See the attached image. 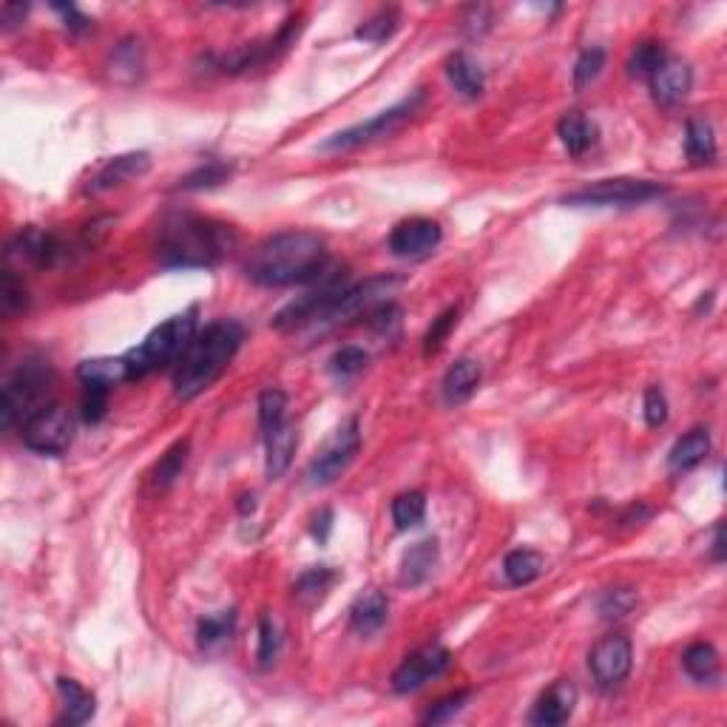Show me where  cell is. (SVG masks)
Wrapping results in <instances>:
<instances>
[{
	"mask_svg": "<svg viewBox=\"0 0 727 727\" xmlns=\"http://www.w3.org/2000/svg\"><path fill=\"white\" fill-rule=\"evenodd\" d=\"M327 270V248L319 233L287 231L270 236L253 250L248 262L250 282L262 287H290L316 282Z\"/></svg>",
	"mask_w": 727,
	"mask_h": 727,
	"instance_id": "cell-1",
	"label": "cell"
},
{
	"mask_svg": "<svg viewBox=\"0 0 727 727\" xmlns=\"http://www.w3.org/2000/svg\"><path fill=\"white\" fill-rule=\"evenodd\" d=\"M233 245L236 233L231 225L194 213H174L162 222L157 253L168 267H213L231 253Z\"/></svg>",
	"mask_w": 727,
	"mask_h": 727,
	"instance_id": "cell-2",
	"label": "cell"
},
{
	"mask_svg": "<svg viewBox=\"0 0 727 727\" xmlns=\"http://www.w3.org/2000/svg\"><path fill=\"white\" fill-rule=\"evenodd\" d=\"M242 341H245V330L236 321H213L202 333H196L188 350L177 361L174 390L179 398L191 401L199 392L208 390L225 373Z\"/></svg>",
	"mask_w": 727,
	"mask_h": 727,
	"instance_id": "cell-3",
	"label": "cell"
},
{
	"mask_svg": "<svg viewBox=\"0 0 727 727\" xmlns=\"http://www.w3.org/2000/svg\"><path fill=\"white\" fill-rule=\"evenodd\" d=\"M196 336V307L185 310L182 316H174L160 324L151 336L142 341L137 350L125 353V361L131 367V378L154 373L165 364H174L188 350V344Z\"/></svg>",
	"mask_w": 727,
	"mask_h": 727,
	"instance_id": "cell-4",
	"label": "cell"
},
{
	"mask_svg": "<svg viewBox=\"0 0 727 727\" xmlns=\"http://www.w3.org/2000/svg\"><path fill=\"white\" fill-rule=\"evenodd\" d=\"M52 370L43 361H26L18 373L12 375L0 392V424L15 426L18 421H29L52 390Z\"/></svg>",
	"mask_w": 727,
	"mask_h": 727,
	"instance_id": "cell-5",
	"label": "cell"
},
{
	"mask_svg": "<svg viewBox=\"0 0 727 727\" xmlns=\"http://www.w3.org/2000/svg\"><path fill=\"white\" fill-rule=\"evenodd\" d=\"M665 194V185L651 179H603L568 194L563 202L571 208H628Z\"/></svg>",
	"mask_w": 727,
	"mask_h": 727,
	"instance_id": "cell-6",
	"label": "cell"
},
{
	"mask_svg": "<svg viewBox=\"0 0 727 727\" xmlns=\"http://www.w3.org/2000/svg\"><path fill=\"white\" fill-rule=\"evenodd\" d=\"M421 103H424V91H415L409 100L398 103V106L387 108V111H381V114H375L373 120H367V123L353 125V128H347V131H338V134H333V137L324 142L321 148H324V151H350V148L367 145V142L384 140V137L395 134L401 125L407 123L409 117L415 114V108L421 106Z\"/></svg>",
	"mask_w": 727,
	"mask_h": 727,
	"instance_id": "cell-7",
	"label": "cell"
},
{
	"mask_svg": "<svg viewBox=\"0 0 727 727\" xmlns=\"http://www.w3.org/2000/svg\"><path fill=\"white\" fill-rule=\"evenodd\" d=\"M74 441V421L69 409L49 404L23 421V444L40 455H63Z\"/></svg>",
	"mask_w": 727,
	"mask_h": 727,
	"instance_id": "cell-8",
	"label": "cell"
},
{
	"mask_svg": "<svg viewBox=\"0 0 727 727\" xmlns=\"http://www.w3.org/2000/svg\"><path fill=\"white\" fill-rule=\"evenodd\" d=\"M361 449V424L358 418H350L338 426L333 432V438L321 446V452L316 455V461L310 463V472L307 478L313 486H327L336 478H341V472L353 463V458Z\"/></svg>",
	"mask_w": 727,
	"mask_h": 727,
	"instance_id": "cell-9",
	"label": "cell"
},
{
	"mask_svg": "<svg viewBox=\"0 0 727 727\" xmlns=\"http://www.w3.org/2000/svg\"><path fill=\"white\" fill-rule=\"evenodd\" d=\"M591 674L597 676L600 685H620L625 676L631 674L634 665V648L625 634H608L594 648H591Z\"/></svg>",
	"mask_w": 727,
	"mask_h": 727,
	"instance_id": "cell-10",
	"label": "cell"
},
{
	"mask_svg": "<svg viewBox=\"0 0 727 727\" xmlns=\"http://www.w3.org/2000/svg\"><path fill=\"white\" fill-rule=\"evenodd\" d=\"M446 665H449V651L441 645H426L401 662V668L392 674V688H395V693L418 691L429 679L444 674Z\"/></svg>",
	"mask_w": 727,
	"mask_h": 727,
	"instance_id": "cell-11",
	"label": "cell"
},
{
	"mask_svg": "<svg viewBox=\"0 0 727 727\" xmlns=\"http://www.w3.org/2000/svg\"><path fill=\"white\" fill-rule=\"evenodd\" d=\"M438 242H441V225L432 219H421V216L395 225V231L390 233V250L404 259L424 256L429 250L438 248Z\"/></svg>",
	"mask_w": 727,
	"mask_h": 727,
	"instance_id": "cell-12",
	"label": "cell"
},
{
	"mask_svg": "<svg viewBox=\"0 0 727 727\" xmlns=\"http://www.w3.org/2000/svg\"><path fill=\"white\" fill-rule=\"evenodd\" d=\"M577 705V688L571 679H560L554 682L549 691L537 699V705L532 710V725L540 727H557L568 722V716L574 713Z\"/></svg>",
	"mask_w": 727,
	"mask_h": 727,
	"instance_id": "cell-13",
	"label": "cell"
},
{
	"mask_svg": "<svg viewBox=\"0 0 727 727\" xmlns=\"http://www.w3.org/2000/svg\"><path fill=\"white\" fill-rule=\"evenodd\" d=\"M693 86V71L682 60H665L651 77V91L659 106H676L688 97Z\"/></svg>",
	"mask_w": 727,
	"mask_h": 727,
	"instance_id": "cell-14",
	"label": "cell"
},
{
	"mask_svg": "<svg viewBox=\"0 0 727 727\" xmlns=\"http://www.w3.org/2000/svg\"><path fill=\"white\" fill-rule=\"evenodd\" d=\"M60 253V245L54 239L52 233L37 231V228H29L23 231L15 239V245H9V259H20V262H29V265H52Z\"/></svg>",
	"mask_w": 727,
	"mask_h": 727,
	"instance_id": "cell-15",
	"label": "cell"
},
{
	"mask_svg": "<svg viewBox=\"0 0 727 727\" xmlns=\"http://www.w3.org/2000/svg\"><path fill=\"white\" fill-rule=\"evenodd\" d=\"M148 154H123V157H114V160L108 162L106 168H100V174L91 179V191L94 194H100V191H108V188H117V185H123V182H131V179L142 177L145 171H148Z\"/></svg>",
	"mask_w": 727,
	"mask_h": 727,
	"instance_id": "cell-16",
	"label": "cell"
},
{
	"mask_svg": "<svg viewBox=\"0 0 727 727\" xmlns=\"http://www.w3.org/2000/svg\"><path fill=\"white\" fill-rule=\"evenodd\" d=\"M267 444V478L279 480L287 472V466L293 461V452L299 444V435H296V426L284 421L279 429H273L270 435H265Z\"/></svg>",
	"mask_w": 727,
	"mask_h": 727,
	"instance_id": "cell-17",
	"label": "cell"
},
{
	"mask_svg": "<svg viewBox=\"0 0 727 727\" xmlns=\"http://www.w3.org/2000/svg\"><path fill=\"white\" fill-rule=\"evenodd\" d=\"M387 611H390V603H387V597L378 591V588H370V591H364L358 600L353 603L350 608V622H353V628L358 634H375L384 622H387Z\"/></svg>",
	"mask_w": 727,
	"mask_h": 727,
	"instance_id": "cell-18",
	"label": "cell"
},
{
	"mask_svg": "<svg viewBox=\"0 0 727 727\" xmlns=\"http://www.w3.org/2000/svg\"><path fill=\"white\" fill-rule=\"evenodd\" d=\"M480 384V364L472 358L455 361L444 375V398L446 404H463L469 401Z\"/></svg>",
	"mask_w": 727,
	"mask_h": 727,
	"instance_id": "cell-19",
	"label": "cell"
},
{
	"mask_svg": "<svg viewBox=\"0 0 727 727\" xmlns=\"http://www.w3.org/2000/svg\"><path fill=\"white\" fill-rule=\"evenodd\" d=\"M80 381L83 384H97V387H117V384H123V381H131V367H128V361L123 358H89V361H83L80 364Z\"/></svg>",
	"mask_w": 727,
	"mask_h": 727,
	"instance_id": "cell-20",
	"label": "cell"
},
{
	"mask_svg": "<svg viewBox=\"0 0 727 727\" xmlns=\"http://www.w3.org/2000/svg\"><path fill=\"white\" fill-rule=\"evenodd\" d=\"M557 134H560V142L566 145L568 154L580 157L597 142V125L591 123L586 114H580V111H568L566 117L557 123Z\"/></svg>",
	"mask_w": 727,
	"mask_h": 727,
	"instance_id": "cell-21",
	"label": "cell"
},
{
	"mask_svg": "<svg viewBox=\"0 0 727 727\" xmlns=\"http://www.w3.org/2000/svg\"><path fill=\"white\" fill-rule=\"evenodd\" d=\"M435 563H438V540L415 543L401 560V583L404 586H421L426 577L435 571Z\"/></svg>",
	"mask_w": 727,
	"mask_h": 727,
	"instance_id": "cell-22",
	"label": "cell"
},
{
	"mask_svg": "<svg viewBox=\"0 0 727 727\" xmlns=\"http://www.w3.org/2000/svg\"><path fill=\"white\" fill-rule=\"evenodd\" d=\"M57 691H60V699H63V719L69 725H83V722H89L94 716V696L77 679L60 676L57 679Z\"/></svg>",
	"mask_w": 727,
	"mask_h": 727,
	"instance_id": "cell-23",
	"label": "cell"
},
{
	"mask_svg": "<svg viewBox=\"0 0 727 727\" xmlns=\"http://www.w3.org/2000/svg\"><path fill=\"white\" fill-rule=\"evenodd\" d=\"M708 452H710V435L705 429H693V432L682 435V438L676 441L674 449H671V455H668V463H671L674 472H688V469H693V466H699V463L705 461Z\"/></svg>",
	"mask_w": 727,
	"mask_h": 727,
	"instance_id": "cell-24",
	"label": "cell"
},
{
	"mask_svg": "<svg viewBox=\"0 0 727 727\" xmlns=\"http://www.w3.org/2000/svg\"><path fill=\"white\" fill-rule=\"evenodd\" d=\"M546 568V557L534 549H517L506 554L503 560V574L512 586H529Z\"/></svg>",
	"mask_w": 727,
	"mask_h": 727,
	"instance_id": "cell-25",
	"label": "cell"
},
{
	"mask_svg": "<svg viewBox=\"0 0 727 727\" xmlns=\"http://www.w3.org/2000/svg\"><path fill=\"white\" fill-rule=\"evenodd\" d=\"M446 74H449V80H452V86L461 91L463 97H469V100H478L480 94H483V86H486V80H483V69H480L478 63L469 57V54H455L452 60H449V66H446Z\"/></svg>",
	"mask_w": 727,
	"mask_h": 727,
	"instance_id": "cell-26",
	"label": "cell"
},
{
	"mask_svg": "<svg viewBox=\"0 0 727 727\" xmlns=\"http://www.w3.org/2000/svg\"><path fill=\"white\" fill-rule=\"evenodd\" d=\"M685 151L693 165H710L716 160V137L708 120L693 117L688 120V131H685Z\"/></svg>",
	"mask_w": 727,
	"mask_h": 727,
	"instance_id": "cell-27",
	"label": "cell"
},
{
	"mask_svg": "<svg viewBox=\"0 0 727 727\" xmlns=\"http://www.w3.org/2000/svg\"><path fill=\"white\" fill-rule=\"evenodd\" d=\"M338 580V574L333 571L330 566H316L310 568V571H304L302 577L296 580V586H293V594H296V600L302 605H319L324 597H327V591L333 588V583Z\"/></svg>",
	"mask_w": 727,
	"mask_h": 727,
	"instance_id": "cell-28",
	"label": "cell"
},
{
	"mask_svg": "<svg viewBox=\"0 0 727 727\" xmlns=\"http://www.w3.org/2000/svg\"><path fill=\"white\" fill-rule=\"evenodd\" d=\"M233 628H236V611H219V614H208L199 620L196 637L202 648H216L233 637Z\"/></svg>",
	"mask_w": 727,
	"mask_h": 727,
	"instance_id": "cell-29",
	"label": "cell"
},
{
	"mask_svg": "<svg viewBox=\"0 0 727 727\" xmlns=\"http://www.w3.org/2000/svg\"><path fill=\"white\" fill-rule=\"evenodd\" d=\"M682 665H685V671H688L696 682H710V679L719 676V654H716V648L708 645V642H696V645H691V648L685 651V657H682Z\"/></svg>",
	"mask_w": 727,
	"mask_h": 727,
	"instance_id": "cell-30",
	"label": "cell"
},
{
	"mask_svg": "<svg viewBox=\"0 0 727 727\" xmlns=\"http://www.w3.org/2000/svg\"><path fill=\"white\" fill-rule=\"evenodd\" d=\"M398 23H401V12L398 9H381V12H375L373 18L364 20L355 29V37L364 40V43H384L387 37L395 35Z\"/></svg>",
	"mask_w": 727,
	"mask_h": 727,
	"instance_id": "cell-31",
	"label": "cell"
},
{
	"mask_svg": "<svg viewBox=\"0 0 727 727\" xmlns=\"http://www.w3.org/2000/svg\"><path fill=\"white\" fill-rule=\"evenodd\" d=\"M665 60H668V54L662 49V43H639L637 49L631 52V57H628V74L651 80Z\"/></svg>",
	"mask_w": 727,
	"mask_h": 727,
	"instance_id": "cell-32",
	"label": "cell"
},
{
	"mask_svg": "<svg viewBox=\"0 0 727 727\" xmlns=\"http://www.w3.org/2000/svg\"><path fill=\"white\" fill-rule=\"evenodd\" d=\"M426 515V497L421 492H404L392 500V520L398 529H412L418 526Z\"/></svg>",
	"mask_w": 727,
	"mask_h": 727,
	"instance_id": "cell-33",
	"label": "cell"
},
{
	"mask_svg": "<svg viewBox=\"0 0 727 727\" xmlns=\"http://www.w3.org/2000/svg\"><path fill=\"white\" fill-rule=\"evenodd\" d=\"M287 395L282 390H265L259 395V426H262V435H270L273 429L287 421Z\"/></svg>",
	"mask_w": 727,
	"mask_h": 727,
	"instance_id": "cell-34",
	"label": "cell"
},
{
	"mask_svg": "<svg viewBox=\"0 0 727 727\" xmlns=\"http://www.w3.org/2000/svg\"><path fill=\"white\" fill-rule=\"evenodd\" d=\"M605 66V52L603 49H586V52L577 57V63H574V89L583 91L588 89L597 77H600V71Z\"/></svg>",
	"mask_w": 727,
	"mask_h": 727,
	"instance_id": "cell-35",
	"label": "cell"
},
{
	"mask_svg": "<svg viewBox=\"0 0 727 727\" xmlns=\"http://www.w3.org/2000/svg\"><path fill=\"white\" fill-rule=\"evenodd\" d=\"M185 458H188V441H177L157 463V486H171L179 478Z\"/></svg>",
	"mask_w": 727,
	"mask_h": 727,
	"instance_id": "cell-36",
	"label": "cell"
},
{
	"mask_svg": "<svg viewBox=\"0 0 727 727\" xmlns=\"http://www.w3.org/2000/svg\"><path fill=\"white\" fill-rule=\"evenodd\" d=\"M228 177H231V168H228V165H222V162H208V165L196 168L194 174H188V177L182 179V182H179V188H185V191H196V188H213V185L225 182Z\"/></svg>",
	"mask_w": 727,
	"mask_h": 727,
	"instance_id": "cell-37",
	"label": "cell"
},
{
	"mask_svg": "<svg viewBox=\"0 0 727 727\" xmlns=\"http://www.w3.org/2000/svg\"><path fill=\"white\" fill-rule=\"evenodd\" d=\"M637 605V594L631 588H614V591H605L603 600H600V614L608 620H620L625 614H631V608Z\"/></svg>",
	"mask_w": 727,
	"mask_h": 727,
	"instance_id": "cell-38",
	"label": "cell"
},
{
	"mask_svg": "<svg viewBox=\"0 0 727 727\" xmlns=\"http://www.w3.org/2000/svg\"><path fill=\"white\" fill-rule=\"evenodd\" d=\"M279 648H282V637H279L276 622L270 617H262V622H259V665L270 668L279 657Z\"/></svg>",
	"mask_w": 727,
	"mask_h": 727,
	"instance_id": "cell-39",
	"label": "cell"
},
{
	"mask_svg": "<svg viewBox=\"0 0 727 727\" xmlns=\"http://www.w3.org/2000/svg\"><path fill=\"white\" fill-rule=\"evenodd\" d=\"M0 304H3V313H18L26 307V287L12 270H3L0 276Z\"/></svg>",
	"mask_w": 727,
	"mask_h": 727,
	"instance_id": "cell-40",
	"label": "cell"
},
{
	"mask_svg": "<svg viewBox=\"0 0 727 727\" xmlns=\"http://www.w3.org/2000/svg\"><path fill=\"white\" fill-rule=\"evenodd\" d=\"M469 696H472L469 691H458V693H452V696H444L441 702H435V705L429 708V713L424 716V722L426 725H441V722H449L455 713H461L463 705L469 702Z\"/></svg>",
	"mask_w": 727,
	"mask_h": 727,
	"instance_id": "cell-41",
	"label": "cell"
},
{
	"mask_svg": "<svg viewBox=\"0 0 727 727\" xmlns=\"http://www.w3.org/2000/svg\"><path fill=\"white\" fill-rule=\"evenodd\" d=\"M330 364H333V373L341 375V378H350V375H358L367 367V353L361 347H341Z\"/></svg>",
	"mask_w": 727,
	"mask_h": 727,
	"instance_id": "cell-42",
	"label": "cell"
},
{
	"mask_svg": "<svg viewBox=\"0 0 727 727\" xmlns=\"http://www.w3.org/2000/svg\"><path fill=\"white\" fill-rule=\"evenodd\" d=\"M458 324V310L455 307H449L446 313H441L438 319H435V324L429 327V333H426L424 338V353H438L441 350V344L446 341V336H449V330Z\"/></svg>",
	"mask_w": 727,
	"mask_h": 727,
	"instance_id": "cell-43",
	"label": "cell"
},
{
	"mask_svg": "<svg viewBox=\"0 0 727 727\" xmlns=\"http://www.w3.org/2000/svg\"><path fill=\"white\" fill-rule=\"evenodd\" d=\"M86 395H83V418L86 421H100L106 415L108 407V387H97V384H83Z\"/></svg>",
	"mask_w": 727,
	"mask_h": 727,
	"instance_id": "cell-44",
	"label": "cell"
},
{
	"mask_svg": "<svg viewBox=\"0 0 727 727\" xmlns=\"http://www.w3.org/2000/svg\"><path fill=\"white\" fill-rule=\"evenodd\" d=\"M645 421L648 426H662L668 421V398H665V392L659 390V387H648L645 390Z\"/></svg>",
	"mask_w": 727,
	"mask_h": 727,
	"instance_id": "cell-45",
	"label": "cell"
},
{
	"mask_svg": "<svg viewBox=\"0 0 727 727\" xmlns=\"http://www.w3.org/2000/svg\"><path fill=\"white\" fill-rule=\"evenodd\" d=\"M23 15H26V6H20V3H6V6L0 9V23H3V29L18 26V20H23Z\"/></svg>",
	"mask_w": 727,
	"mask_h": 727,
	"instance_id": "cell-46",
	"label": "cell"
},
{
	"mask_svg": "<svg viewBox=\"0 0 727 727\" xmlns=\"http://www.w3.org/2000/svg\"><path fill=\"white\" fill-rule=\"evenodd\" d=\"M330 526H333V512H330V509H321V515L316 517V523H313V537H316L319 543H327Z\"/></svg>",
	"mask_w": 727,
	"mask_h": 727,
	"instance_id": "cell-47",
	"label": "cell"
},
{
	"mask_svg": "<svg viewBox=\"0 0 727 727\" xmlns=\"http://www.w3.org/2000/svg\"><path fill=\"white\" fill-rule=\"evenodd\" d=\"M713 557H716V560H725V529H722V526L716 529V540H713Z\"/></svg>",
	"mask_w": 727,
	"mask_h": 727,
	"instance_id": "cell-48",
	"label": "cell"
}]
</instances>
